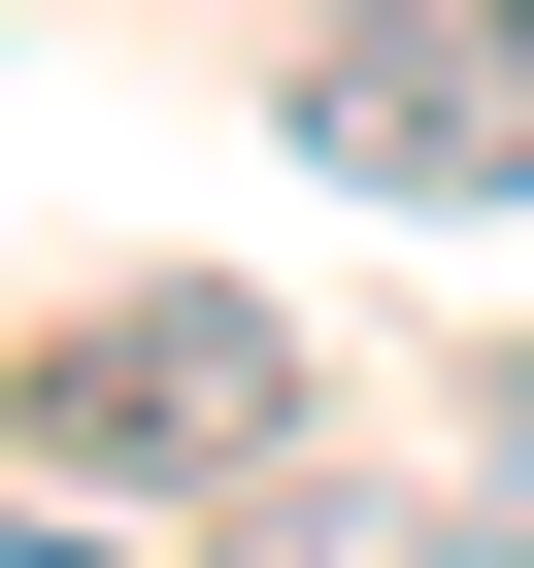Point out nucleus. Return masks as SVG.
<instances>
[{"mask_svg":"<svg viewBox=\"0 0 534 568\" xmlns=\"http://www.w3.org/2000/svg\"><path fill=\"white\" fill-rule=\"evenodd\" d=\"M301 168L501 201V168H534V0H335V34H301Z\"/></svg>","mask_w":534,"mask_h":568,"instance_id":"nucleus-1","label":"nucleus"},{"mask_svg":"<svg viewBox=\"0 0 534 568\" xmlns=\"http://www.w3.org/2000/svg\"><path fill=\"white\" fill-rule=\"evenodd\" d=\"M34 435L68 468H267V435H301V335H267V302H101L34 368Z\"/></svg>","mask_w":534,"mask_h":568,"instance_id":"nucleus-2","label":"nucleus"},{"mask_svg":"<svg viewBox=\"0 0 534 568\" xmlns=\"http://www.w3.org/2000/svg\"><path fill=\"white\" fill-rule=\"evenodd\" d=\"M501 535H534V402H501Z\"/></svg>","mask_w":534,"mask_h":568,"instance_id":"nucleus-3","label":"nucleus"},{"mask_svg":"<svg viewBox=\"0 0 534 568\" xmlns=\"http://www.w3.org/2000/svg\"><path fill=\"white\" fill-rule=\"evenodd\" d=\"M34 568H68V535H34Z\"/></svg>","mask_w":534,"mask_h":568,"instance_id":"nucleus-4","label":"nucleus"}]
</instances>
